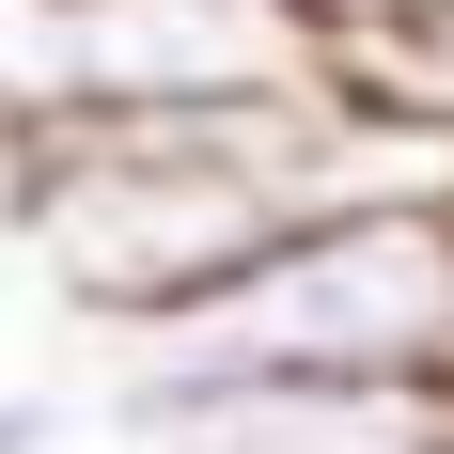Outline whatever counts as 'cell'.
Listing matches in <instances>:
<instances>
[{"instance_id": "1", "label": "cell", "mask_w": 454, "mask_h": 454, "mask_svg": "<svg viewBox=\"0 0 454 454\" xmlns=\"http://www.w3.org/2000/svg\"><path fill=\"white\" fill-rule=\"evenodd\" d=\"M314 94H251V110H126V126H16L0 141V220L32 251V282L94 345L188 314L204 282H235L282 220H314Z\"/></svg>"}, {"instance_id": "2", "label": "cell", "mask_w": 454, "mask_h": 454, "mask_svg": "<svg viewBox=\"0 0 454 454\" xmlns=\"http://www.w3.org/2000/svg\"><path fill=\"white\" fill-rule=\"evenodd\" d=\"M110 376H423L454 392V204L282 220L235 282L126 329Z\"/></svg>"}, {"instance_id": "3", "label": "cell", "mask_w": 454, "mask_h": 454, "mask_svg": "<svg viewBox=\"0 0 454 454\" xmlns=\"http://www.w3.org/2000/svg\"><path fill=\"white\" fill-rule=\"evenodd\" d=\"M141 454H423L454 392L423 376H110Z\"/></svg>"}, {"instance_id": "4", "label": "cell", "mask_w": 454, "mask_h": 454, "mask_svg": "<svg viewBox=\"0 0 454 454\" xmlns=\"http://www.w3.org/2000/svg\"><path fill=\"white\" fill-rule=\"evenodd\" d=\"M0 454H63V408L47 392H0Z\"/></svg>"}, {"instance_id": "5", "label": "cell", "mask_w": 454, "mask_h": 454, "mask_svg": "<svg viewBox=\"0 0 454 454\" xmlns=\"http://www.w3.org/2000/svg\"><path fill=\"white\" fill-rule=\"evenodd\" d=\"M423 454H454V423H439V439H423Z\"/></svg>"}]
</instances>
